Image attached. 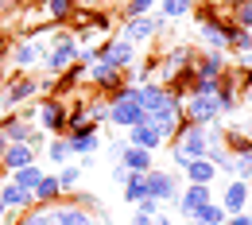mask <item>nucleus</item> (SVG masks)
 Masks as SVG:
<instances>
[{
    "instance_id": "f257e3e1",
    "label": "nucleus",
    "mask_w": 252,
    "mask_h": 225,
    "mask_svg": "<svg viewBox=\"0 0 252 225\" xmlns=\"http://www.w3.org/2000/svg\"><path fill=\"white\" fill-rule=\"evenodd\" d=\"M183 113H187V125H214L221 117V101L218 94L214 97H190V101H183Z\"/></svg>"
},
{
    "instance_id": "f03ea898",
    "label": "nucleus",
    "mask_w": 252,
    "mask_h": 225,
    "mask_svg": "<svg viewBox=\"0 0 252 225\" xmlns=\"http://www.w3.org/2000/svg\"><path fill=\"white\" fill-rule=\"evenodd\" d=\"M163 32V16H140V20H125V35L128 43H148Z\"/></svg>"
},
{
    "instance_id": "7ed1b4c3",
    "label": "nucleus",
    "mask_w": 252,
    "mask_h": 225,
    "mask_svg": "<svg viewBox=\"0 0 252 225\" xmlns=\"http://www.w3.org/2000/svg\"><path fill=\"white\" fill-rule=\"evenodd\" d=\"M74 59H78V43H74V35H59V39H55V51L47 55V70H51V74H63Z\"/></svg>"
},
{
    "instance_id": "20e7f679",
    "label": "nucleus",
    "mask_w": 252,
    "mask_h": 225,
    "mask_svg": "<svg viewBox=\"0 0 252 225\" xmlns=\"http://www.w3.org/2000/svg\"><path fill=\"white\" fill-rule=\"evenodd\" d=\"M90 82L105 86V90H121V86H125V70H121V66H113L109 59H101V55H97V63L90 66Z\"/></svg>"
},
{
    "instance_id": "39448f33",
    "label": "nucleus",
    "mask_w": 252,
    "mask_h": 225,
    "mask_svg": "<svg viewBox=\"0 0 252 225\" xmlns=\"http://www.w3.org/2000/svg\"><path fill=\"white\" fill-rule=\"evenodd\" d=\"M206 202H214V194H210V187H202V183H190L187 191L179 194V210H183V218H194Z\"/></svg>"
},
{
    "instance_id": "423d86ee",
    "label": "nucleus",
    "mask_w": 252,
    "mask_h": 225,
    "mask_svg": "<svg viewBox=\"0 0 252 225\" xmlns=\"http://www.w3.org/2000/svg\"><path fill=\"white\" fill-rule=\"evenodd\" d=\"M109 121H113L117 129H136V125L144 121V109H140L136 101H113V105H109Z\"/></svg>"
},
{
    "instance_id": "0eeeda50",
    "label": "nucleus",
    "mask_w": 252,
    "mask_h": 225,
    "mask_svg": "<svg viewBox=\"0 0 252 225\" xmlns=\"http://www.w3.org/2000/svg\"><path fill=\"white\" fill-rule=\"evenodd\" d=\"M39 90H43V86H39L35 78H16V82L8 86V94H4V101H0V105H4V109H20V105H24L28 97H35Z\"/></svg>"
},
{
    "instance_id": "6e6552de",
    "label": "nucleus",
    "mask_w": 252,
    "mask_h": 225,
    "mask_svg": "<svg viewBox=\"0 0 252 225\" xmlns=\"http://www.w3.org/2000/svg\"><path fill=\"white\" fill-rule=\"evenodd\" d=\"M39 117H43V129L47 132H63L66 136V121H70V117H66V105L59 101V97L43 101V105H39Z\"/></svg>"
},
{
    "instance_id": "1a4fd4ad",
    "label": "nucleus",
    "mask_w": 252,
    "mask_h": 225,
    "mask_svg": "<svg viewBox=\"0 0 252 225\" xmlns=\"http://www.w3.org/2000/svg\"><path fill=\"white\" fill-rule=\"evenodd\" d=\"M183 175H187L190 183L210 187V183H214V175H218V163L206 160V156H198V160H187V163H183Z\"/></svg>"
},
{
    "instance_id": "9d476101",
    "label": "nucleus",
    "mask_w": 252,
    "mask_h": 225,
    "mask_svg": "<svg viewBox=\"0 0 252 225\" xmlns=\"http://www.w3.org/2000/svg\"><path fill=\"white\" fill-rule=\"evenodd\" d=\"M148 194L156 198V202H167V198H175V175L171 171H148Z\"/></svg>"
},
{
    "instance_id": "9b49d317",
    "label": "nucleus",
    "mask_w": 252,
    "mask_h": 225,
    "mask_svg": "<svg viewBox=\"0 0 252 225\" xmlns=\"http://www.w3.org/2000/svg\"><path fill=\"white\" fill-rule=\"evenodd\" d=\"M128 144H132V148H148V152H156L159 144H163V136H159V129H156V125L140 121L136 129H128Z\"/></svg>"
},
{
    "instance_id": "f8f14e48",
    "label": "nucleus",
    "mask_w": 252,
    "mask_h": 225,
    "mask_svg": "<svg viewBox=\"0 0 252 225\" xmlns=\"http://www.w3.org/2000/svg\"><path fill=\"white\" fill-rule=\"evenodd\" d=\"M0 202H4L8 210H32V206H35V194L32 191H20L16 183H4V187H0Z\"/></svg>"
},
{
    "instance_id": "ddd939ff",
    "label": "nucleus",
    "mask_w": 252,
    "mask_h": 225,
    "mask_svg": "<svg viewBox=\"0 0 252 225\" xmlns=\"http://www.w3.org/2000/svg\"><path fill=\"white\" fill-rule=\"evenodd\" d=\"M66 140H70V152H78V156H90V152H97V144H101V136H97V125L70 132Z\"/></svg>"
},
{
    "instance_id": "4468645a",
    "label": "nucleus",
    "mask_w": 252,
    "mask_h": 225,
    "mask_svg": "<svg viewBox=\"0 0 252 225\" xmlns=\"http://www.w3.org/2000/svg\"><path fill=\"white\" fill-rule=\"evenodd\" d=\"M121 167H125V171H152V152L125 144V148H121Z\"/></svg>"
},
{
    "instance_id": "2eb2a0df",
    "label": "nucleus",
    "mask_w": 252,
    "mask_h": 225,
    "mask_svg": "<svg viewBox=\"0 0 252 225\" xmlns=\"http://www.w3.org/2000/svg\"><path fill=\"white\" fill-rule=\"evenodd\" d=\"M101 59H109L113 66L125 70V66L132 63V43H128V39H109V43L101 47Z\"/></svg>"
},
{
    "instance_id": "dca6fc26",
    "label": "nucleus",
    "mask_w": 252,
    "mask_h": 225,
    "mask_svg": "<svg viewBox=\"0 0 252 225\" xmlns=\"http://www.w3.org/2000/svg\"><path fill=\"white\" fill-rule=\"evenodd\" d=\"M225 47H233L237 55H249L252 51V32H245V28L233 24V20H225Z\"/></svg>"
},
{
    "instance_id": "f3484780",
    "label": "nucleus",
    "mask_w": 252,
    "mask_h": 225,
    "mask_svg": "<svg viewBox=\"0 0 252 225\" xmlns=\"http://www.w3.org/2000/svg\"><path fill=\"white\" fill-rule=\"evenodd\" d=\"M249 183H245V179H237V183H233V187H229V191H225V202H221V206H225V214H245V202H249Z\"/></svg>"
},
{
    "instance_id": "a211bd4d",
    "label": "nucleus",
    "mask_w": 252,
    "mask_h": 225,
    "mask_svg": "<svg viewBox=\"0 0 252 225\" xmlns=\"http://www.w3.org/2000/svg\"><path fill=\"white\" fill-rule=\"evenodd\" d=\"M0 132L8 136V144H28V136H32V121H24L20 113H12V117L0 125Z\"/></svg>"
},
{
    "instance_id": "6ab92c4d",
    "label": "nucleus",
    "mask_w": 252,
    "mask_h": 225,
    "mask_svg": "<svg viewBox=\"0 0 252 225\" xmlns=\"http://www.w3.org/2000/svg\"><path fill=\"white\" fill-rule=\"evenodd\" d=\"M0 163H4L8 171H20V167H28V163H35V152L28 148V144H8V152L0 156Z\"/></svg>"
},
{
    "instance_id": "aec40b11",
    "label": "nucleus",
    "mask_w": 252,
    "mask_h": 225,
    "mask_svg": "<svg viewBox=\"0 0 252 225\" xmlns=\"http://www.w3.org/2000/svg\"><path fill=\"white\" fill-rule=\"evenodd\" d=\"M12 63H16V70H32V66L39 63V43L20 39V43L12 47Z\"/></svg>"
},
{
    "instance_id": "412c9836",
    "label": "nucleus",
    "mask_w": 252,
    "mask_h": 225,
    "mask_svg": "<svg viewBox=\"0 0 252 225\" xmlns=\"http://www.w3.org/2000/svg\"><path fill=\"white\" fill-rule=\"evenodd\" d=\"M59 194H63L59 175H43V179H39V187H35V202H39V206H55Z\"/></svg>"
},
{
    "instance_id": "4be33fe9",
    "label": "nucleus",
    "mask_w": 252,
    "mask_h": 225,
    "mask_svg": "<svg viewBox=\"0 0 252 225\" xmlns=\"http://www.w3.org/2000/svg\"><path fill=\"white\" fill-rule=\"evenodd\" d=\"M140 198H148V171H128L125 202H140Z\"/></svg>"
},
{
    "instance_id": "5701e85b",
    "label": "nucleus",
    "mask_w": 252,
    "mask_h": 225,
    "mask_svg": "<svg viewBox=\"0 0 252 225\" xmlns=\"http://www.w3.org/2000/svg\"><path fill=\"white\" fill-rule=\"evenodd\" d=\"M43 4H47V20L51 24H66L78 12V0H43Z\"/></svg>"
},
{
    "instance_id": "b1692460",
    "label": "nucleus",
    "mask_w": 252,
    "mask_h": 225,
    "mask_svg": "<svg viewBox=\"0 0 252 225\" xmlns=\"http://www.w3.org/2000/svg\"><path fill=\"white\" fill-rule=\"evenodd\" d=\"M39 179H43V171H39V163H28V167H20V171H12V183L20 187V191H32L39 187Z\"/></svg>"
},
{
    "instance_id": "393cba45",
    "label": "nucleus",
    "mask_w": 252,
    "mask_h": 225,
    "mask_svg": "<svg viewBox=\"0 0 252 225\" xmlns=\"http://www.w3.org/2000/svg\"><path fill=\"white\" fill-rule=\"evenodd\" d=\"M194 225H225V206H218V202H206L194 218H190Z\"/></svg>"
},
{
    "instance_id": "a878e982",
    "label": "nucleus",
    "mask_w": 252,
    "mask_h": 225,
    "mask_svg": "<svg viewBox=\"0 0 252 225\" xmlns=\"http://www.w3.org/2000/svg\"><path fill=\"white\" fill-rule=\"evenodd\" d=\"M16 225H51V206H32V210H24V218Z\"/></svg>"
},
{
    "instance_id": "bb28decb",
    "label": "nucleus",
    "mask_w": 252,
    "mask_h": 225,
    "mask_svg": "<svg viewBox=\"0 0 252 225\" xmlns=\"http://www.w3.org/2000/svg\"><path fill=\"white\" fill-rule=\"evenodd\" d=\"M190 8H194V0H163V20H183Z\"/></svg>"
},
{
    "instance_id": "cd10ccee",
    "label": "nucleus",
    "mask_w": 252,
    "mask_h": 225,
    "mask_svg": "<svg viewBox=\"0 0 252 225\" xmlns=\"http://www.w3.org/2000/svg\"><path fill=\"white\" fill-rule=\"evenodd\" d=\"M47 156H51V163H66V156H70V140H66V136H55V140L47 144Z\"/></svg>"
},
{
    "instance_id": "c85d7f7f",
    "label": "nucleus",
    "mask_w": 252,
    "mask_h": 225,
    "mask_svg": "<svg viewBox=\"0 0 252 225\" xmlns=\"http://www.w3.org/2000/svg\"><path fill=\"white\" fill-rule=\"evenodd\" d=\"M156 0H128L125 4V20H140V16H152Z\"/></svg>"
},
{
    "instance_id": "c756f323",
    "label": "nucleus",
    "mask_w": 252,
    "mask_h": 225,
    "mask_svg": "<svg viewBox=\"0 0 252 225\" xmlns=\"http://www.w3.org/2000/svg\"><path fill=\"white\" fill-rule=\"evenodd\" d=\"M78 179H82V167H59V187L63 191H74Z\"/></svg>"
},
{
    "instance_id": "7c9ffc66",
    "label": "nucleus",
    "mask_w": 252,
    "mask_h": 225,
    "mask_svg": "<svg viewBox=\"0 0 252 225\" xmlns=\"http://www.w3.org/2000/svg\"><path fill=\"white\" fill-rule=\"evenodd\" d=\"M233 24H241L245 32H252V0H241V4H237V20H233Z\"/></svg>"
},
{
    "instance_id": "2f4dec72",
    "label": "nucleus",
    "mask_w": 252,
    "mask_h": 225,
    "mask_svg": "<svg viewBox=\"0 0 252 225\" xmlns=\"http://www.w3.org/2000/svg\"><path fill=\"white\" fill-rule=\"evenodd\" d=\"M136 206H140V214H148V218H156V214H159V202L152 198V194H148V198H140Z\"/></svg>"
},
{
    "instance_id": "473e14b6",
    "label": "nucleus",
    "mask_w": 252,
    "mask_h": 225,
    "mask_svg": "<svg viewBox=\"0 0 252 225\" xmlns=\"http://www.w3.org/2000/svg\"><path fill=\"white\" fill-rule=\"evenodd\" d=\"M225 225H252V218H249V214H233Z\"/></svg>"
},
{
    "instance_id": "72a5a7b5",
    "label": "nucleus",
    "mask_w": 252,
    "mask_h": 225,
    "mask_svg": "<svg viewBox=\"0 0 252 225\" xmlns=\"http://www.w3.org/2000/svg\"><path fill=\"white\" fill-rule=\"evenodd\" d=\"M132 225H152V218H148V214H136V218H132Z\"/></svg>"
},
{
    "instance_id": "f704fd0d",
    "label": "nucleus",
    "mask_w": 252,
    "mask_h": 225,
    "mask_svg": "<svg viewBox=\"0 0 252 225\" xmlns=\"http://www.w3.org/2000/svg\"><path fill=\"white\" fill-rule=\"evenodd\" d=\"M152 225H171V218H163V214H156V218H152Z\"/></svg>"
},
{
    "instance_id": "c9c22d12",
    "label": "nucleus",
    "mask_w": 252,
    "mask_h": 225,
    "mask_svg": "<svg viewBox=\"0 0 252 225\" xmlns=\"http://www.w3.org/2000/svg\"><path fill=\"white\" fill-rule=\"evenodd\" d=\"M4 152H8V136L0 132V156H4Z\"/></svg>"
},
{
    "instance_id": "e433bc0d",
    "label": "nucleus",
    "mask_w": 252,
    "mask_h": 225,
    "mask_svg": "<svg viewBox=\"0 0 252 225\" xmlns=\"http://www.w3.org/2000/svg\"><path fill=\"white\" fill-rule=\"evenodd\" d=\"M4 51H8V39H0V59H4Z\"/></svg>"
},
{
    "instance_id": "4c0bfd02",
    "label": "nucleus",
    "mask_w": 252,
    "mask_h": 225,
    "mask_svg": "<svg viewBox=\"0 0 252 225\" xmlns=\"http://www.w3.org/2000/svg\"><path fill=\"white\" fill-rule=\"evenodd\" d=\"M4 179H8V167H4V163H0V183H4Z\"/></svg>"
},
{
    "instance_id": "58836bf2",
    "label": "nucleus",
    "mask_w": 252,
    "mask_h": 225,
    "mask_svg": "<svg viewBox=\"0 0 252 225\" xmlns=\"http://www.w3.org/2000/svg\"><path fill=\"white\" fill-rule=\"evenodd\" d=\"M221 4H225V8H237V4H241V0H221Z\"/></svg>"
},
{
    "instance_id": "ea45409f",
    "label": "nucleus",
    "mask_w": 252,
    "mask_h": 225,
    "mask_svg": "<svg viewBox=\"0 0 252 225\" xmlns=\"http://www.w3.org/2000/svg\"><path fill=\"white\" fill-rule=\"evenodd\" d=\"M4 214H8V206H4V202H0V225H4Z\"/></svg>"
},
{
    "instance_id": "a19ab883",
    "label": "nucleus",
    "mask_w": 252,
    "mask_h": 225,
    "mask_svg": "<svg viewBox=\"0 0 252 225\" xmlns=\"http://www.w3.org/2000/svg\"><path fill=\"white\" fill-rule=\"evenodd\" d=\"M20 4H35V0H20Z\"/></svg>"
}]
</instances>
